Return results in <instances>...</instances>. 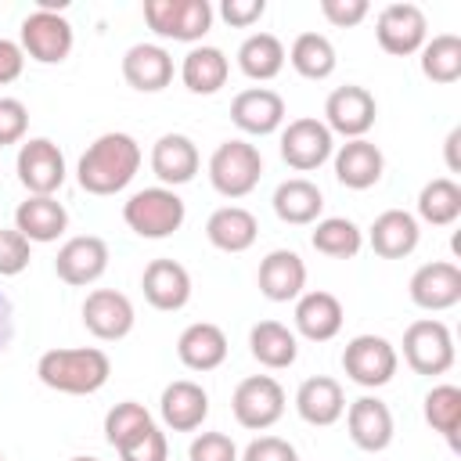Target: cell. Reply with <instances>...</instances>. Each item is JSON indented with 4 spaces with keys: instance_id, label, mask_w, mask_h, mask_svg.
<instances>
[{
    "instance_id": "38",
    "label": "cell",
    "mask_w": 461,
    "mask_h": 461,
    "mask_svg": "<svg viewBox=\"0 0 461 461\" xmlns=\"http://www.w3.org/2000/svg\"><path fill=\"white\" fill-rule=\"evenodd\" d=\"M418 216L432 227H450L461 216V187L450 176H436L418 191Z\"/></svg>"
},
{
    "instance_id": "2",
    "label": "cell",
    "mask_w": 461,
    "mask_h": 461,
    "mask_svg": "<svg viewBox=\"0 0 461 461\" xmlns=\"http://www.w3.org/2000/svg\"><path fill=\"white\" fill-rule=\"evenodd\" d=\"M36 375L47 389L65 396H90L104 389L112 375V360L97 346H72V349H47L36 360Z\"/></svg>"
},
{
    "instance_id": "4",
    "label": "cell",
    "mask_w": 461,
    "mask_h": 461,
    "mask_svg": "<svg viewBox=\"0 0 461 461\" xmlns=\"http://www.w3.org/2000/svg\"><path fill=\"white\" fill-rule=\"evenodd\" d=\"M263 176V155L256 144L230 137L223 144H216V151L209 155V184L216 187V194L223 198H245L256 191Z\"/></svg>"
},
{
    "instance_id": "28",
    "label": "cell",
    "mask_w": 461,
    "mask_h": 461,
    "mask_svg": "<svg viewBox=\"0 0 461 461\" xmlns=\"http://www.w3.org/2000/svg\"><path fill=\"white\" fill-rule=\"evenodd\" d=\"M176 357L191 371H216L227 360V335L212 321H194L176 339Z\"/></svg>"
},
{
    "instance_id": "40",
    "label": "cell",
    "mask_w": 461,
    "mask_h": 461,
    "mask_svg": "<svg viewBox=\"0 0 461 461\" xmlns=\"http://www.w3.org/2000/svg\"><path fill=\"white\" fill-rule=\"evenodd\" d=\"M155 421H151V414H148V407L144 403H137V400H122V403H115L108 414H104V439L115 447V450H122L126 443H133L144 429H151Z\"/></svg>"
},
{
    "instance_id": "6",
    "label": "cell",
    "mask_w": 461,
    "mask_h": 461,
    "mask_svg": "<svg viewBox=\"0 0 461 461\" xmlns=\"http://www.w3.org/2000/svg\"><path fill=\"white\" fill-rule=\"evenodd\" d=\"M400 367V353L389 339L382 335H353L342 349V371L349 382H357L360 389H382L393 382Z\"/></svg>"
},
{
    "instance_id": "18",
    "label": "cell",
    "mask_w": 461,
    "mask_h": 461,
    "mask_svg": "<svg viewBox=\"0 0 461 461\" xmlns=\"http://www.w3.org/2000/svg\"><path fill=\"white\" fill-rule=\"evenodd\" d=\"M346 429H349V439L367 450V454H378L393 443V411L385 400L378 396H357L349 407H346Z\"/></svg>"
},
{
    "instance_id": "15",
    "label": "cell",
    "mask_w": 461,
    "mask_h": 461,
    "mask_svg": "<svg viewBox=\"0 0 461 461\" xmlns=\"http://www.w3.org/2000/svg\"><path fill=\"white\" fill-rule=\"evenodd\" d=\"M411 303L429 310V313H439V310H450L461 303V267L450 263V259H432V263H421L414 274H411Z\"/></svg>"
},
{
    "instance_id": "50",
    "label": "cell",
    "mask_w": 461,
    "mask_h": 461,
    "mask_svg": "<svg viewBox=\"0 0 461 461\" xmlns=\"http://www.w3.org/2000/svg\"><path fill=\"white\" fill-rule=\"evenodd\" d=\"M457 144H461V130H450V137H447V169H450V173L461 169V162H457Z\"/></svg>"
},
{
    "instance_id": "33",
    "label": "cell",
    "mask_w": 461,
    "mask_h": 461,
    "mask_svg": "<svg viewBox=\"0 0 461 461\" xmlns=\"http://www.w3.org/2000/svg\"><path fill=\"white\" fill-rule=\"evenodd\" d=\"M249 349L252 357L270 367V371H281V367H292L295 357H299V339L292 328H285L281 321H259L252 324L249 331Z\"/></svg>"
},
{
    "instance_id": "35",
    "label": "cell",
    "mask_w": 461,
    "mask_h": 461,
    "mask_svg": "<svg viewBox=\"0 0 461 461\" xmlns=\"http://www.w3.org/2000/svg\"><path fill=\"white\" fill-rule=\"evenodd\" d=\"M285 58L292 61V68L303 79H328L335 72V65H339L335 47H331V40L324 32H299Z\"/></svg>"
},
{
    "instance_id": "5",
    "label": "cell",
    "mask_w": 461,
    "mask_h": 461,
    "mask_svg": "<svg viewBox=\"0 0 461 461\" xmlns=\"http://www.w3.org/2000/svg\"><path fill=\"white\" fill-rule=\"evenodd\" d=\"M144 22L162 40L198 43L212 29V4L209 0H144Z\"/></svg>"
},
{
    "instance_id": "43",
    "label": "cell",
    "mask_w": 461,
    "mask_h": 461,
    "mask_svg": "<svg viewBox=\"0 0 461 461\" xmlns=\"http://www.w3.org/2000/svg\"><path fill=\"white\" fill-rule=\"evenodd\" d=\"M187 461H238V447L227 432H202L191 439Z\"/></svg>"
},
{
    "instance_id": "24",
    "label": "cell",
    "mask_w": 461,
    "mask_h": 461,
    "mask_svg": "<svg viewBox=\"0 0 461 461\" xmlns=\"http://www.w3.org/2000/svg\"><path fill=\"white\" fill-rule=\"evenodd\" d=\"M385 173V155L378 151V144H371L367 137L346 140L335 151V180L349 191H367L382 180Z\"/></svg>"
},
{
    "instance_id": "1",
    "label": "cell",
    "mask_w": 461,
    "mask_h": 461,
    "mask_svg": "<svg viewBox=\"0 0 461 461\" xmlns=\"http://www.w3.org/2000/svg\"><path fill=\"white\" fill-rule=\"evenodd\" d=\"M140 144L122 133V130H112V133H101L83 155H79V166H76V180L86 194H119L130 187V180L137 176L140 169Z\"/></svg>"
},
{
    "instance_id": "39",
    "label": "cell",
    "mask_w": 461,
    "mask_h": 461,
    "mask_svg": "<svg viewBox=\"0 0 461 461\" xmlns=\"http://www.w3.org/2000/svg\"><path fill=\"white\" fill-rule=\"evenodd\" d=\"M425 421L432 432H439L450 447H457V429H461V389L443 382L425 393Z\"/></svg>"
},
{
    "instance_id": "10",
    "label": "cell",
    "mask_w": 461,
    "mask_h": 461,
    "mask_svg": "<svg viewBox=\"0 0 461 461\" xmlns=\"http://www.w3.org/2000/svg\"><path fill=\"white\" fill-rule=\"evenodd\" d=\"M378 119V104H375V94L367 86H357V83H346V86H335L324 101V126L331 130V137H346V140H357L364 137Z\"/></svg>"
},
{
    "instance_id": "37",
    "label": "cell",
    "mask_w": 461,
    "mask_h": 461,
    "mask_svg": "<svg viewBox=\"0 0 461 461\" xmlns=\"http://www.w3.org/2000/svg\"><path fill=\"white\" fill-rule=\"evenodd\" d=\"M418 54H421V76L425 79H432L439 86H450L461 79V36L439 32V36L425 40V47Z\"/></svg>"
},
{
    "instance_id": "12",
    "label": "cell",
    "mask_w": 461,
    "mask_h": 461,
    "mask_svg": "<svg viewBox=\"0 0 461 461\" xmlns=\"http://www.w3.org/2000/svg\"><path fill=\"white\" fill-rule=\"evenodd\" d=\"M335 151V137L331 130L313 119V115H299L292 119L285 130H281V158L299 169V173H310V169H321Z\"/></svg>"
},
{
    "instance_id": "20",
    "label": "cell",
    "mask_w": 461,
    "mask_h": 461,
    "mask_svg": "<svg viewBox=\"0 0 461 461\" xmlns=\"http://www.w3.org/2000/svg\"><path fill=\"white\" fill-rule=\"evenodd\" d=\"M198 166H202V158H198V148L187 133H162L151 144V173L158 176L162 187L191 184Z\"/></svg>"
},
{
    "instance_id": "19",
    "label": "cell",
    "mask_w": 461,
    "mask_h": 461,
    "mask_svg": "<svg viewBox=\"0 0 461 461\" xmlns=\"http://www.w3.org/2000/svg\"><path fill=\"white\" fill-rule=\"evenodd\" d=\"M140 288H144V299L155 306V310H166V313H176L191 303V274L184 263L176 259H151L144 267V277H140Z\"/></svg>"
},
{
    "instance_id": "13",
    "label": "cell",
    "mask_w": 461,
    "mask_h": 461,
    "mask_svg": "<svg viewBox=\"0 0 461 461\" xmlns=\"http://www.w3.org/2000/svg\"><path fill=\"white\" fill-rule=\"evenodd\" d=\"M18 180L29 194H54L65 184V155L50 137H32L18 148Z\"/></svg>"
},
{
    "instance_id": "42",
    "label": "cell",
    "mask_w": 461,
    "mask_h": 461,
    "mask_svg": "<svg viewBox=\"0 0 461 461\" xmlns=\"http://www.w3.org/2000/svg\"><path fill=\"white\" fill-rule=\"evenodd\" d=\"M169 457V443H166V432L158 425L144 429L133 443H126L119 450V461H166Z\"/></svg>"
},
{
    "instance_id": "41",
    "label": "cell",
    "mask_w": 461,
    "mask_h": 461,
    "mask_svg": "<svg viewBox=\"0 0 461 461\" xmlns=\"http://www.w3.org/2000/svg\"><path fill=\"white\" fill-rule=\"evenodd\" d=\"M32 259V241L14 230V227H0V277H18Z\"/></svg>"
},
{
    "instance_id": "21",
    "label": "cell",
    "mask_w": 461,
    "mask_h": 461,
    "mask_svg": "<svg viewBox=\"0 0 461 461\" xmlns=\"http://www.w3.org/2000/svg\"><path fill=\"white\" fill-rule=\"evenodd\" d=\"M256 281H259V292L270 303H292L306 288V263L292 249H274V252H267L259 259Z\"/></svg>"
},
{
    "instance_id": "51",
    "label": "cell",
    "mask_w": 461,
    "mask_h": 461,
    "mask_svg": "<svg viewBox=\"0 0 461 461\" xmlns=\"http://www.w3.org/2000/svg\"><path fill=\"white\" fill-rule=\"evenodd\" d=\"M72 461H97V457H90V454H79V457H72Z\"/></svg>"
},
{
    "instance_id": "30",
    "label": "cell",
    "mask_w": 461,
    "mask_h": 461,
    "mask_svg": "<svg viewBox=\"0 0 461 461\" xmlns=\"http://www.w3.org/2000/svg\"><path fill=\"white\" fill-rule=\"evenodd\" d=\"M274 212L281 223H292V227H306V223H317L321 212H324V194L313 180L306 176H292V180H281L274 198H270Z\"/></svg>"
},
{
    "instance_id": "45",
    "label": "cell",
    "mask_w": 461,
    "mask_h": 461,
    "mask_svg": "<svg viewBox=\"0 0 461 461\" xmlns=\"http://www.w3.org/2000/svg\"><path fill=\"white\" fill-rule=\"evenodd\" d=\"M238 461H299V454L281 436H259L238 454Z\"/></svg>"
},
{
    "instance_id": "17",
    "label": "cell",
    "mask_w": 461,
    "mask_h": 461,
    "mask_svg": "<svg viewBox=\"0 0 461 461\" xmlns=\"http://www.w3.org/2000/svg\"><path fill=\"white\" fill-rule=\"evenodd\" d=\"M230 122L249 137H267L285 122V97L270 86H249L230 101Z\"/></svg>"
},
{
    "instance_id": "9",
    "label": "cell",
    "mask_w": 461,
    "mask_h": 461,
    "mask_svg": "<svg viewBox=\"0 0 461 461\" xmlns=\"http://www.w3.org/2000/svg\"><path fill=\"white\" fill-rule=\"evenodd\" d=\"M72 22L65 11H32L22 18V54H29L40 65H61L72 54Z\"/></svg>"
},
{
    "instance_id": "3",
    "label": "cell",
    "mask_w": 461,
    "mask_h": 461,
    "mask_svg": "<svg viewBox=\"0 0 461 461\" xmlns=\"http://www.w3.org/2000/svg\"><path fill=\"white\" fill-rule=\"evenodd\" d=\"M184 216H187V205L184 198L173 191V187H144V191H133L126 202H122V220L126 227L137 234V238H148V241H158V238H169L184 227Z\"/></svg>"
},
{
    "instance_id": "7",
    "label": "cell",
    "mask_w": 461,
    "mask_h": 461,
    "mask_svg": "<svg viewBox=\"0 0 461 461\" xmlns=\"http://www.w3.org/2000/svg\"><path fill=\"white\" fill-rule=\"evenodd\" d=\"M403 360L414 375H447L454 367V335L443 321L421 317L403 331Z\"/></svg>"
},
{
    "instance_id": "25",
    "label": "cell",
    "mask_w": 461,
    "mask_h": 461,
    "mask_svg": "<svg viewBox=\"0 0 461 461\" xmlns=\"http://www.w3.org/2000/svg\"><path fill=\"white\" fill-rule=\"evenodd\" d=\"M342 321H346V313H342L339 295H331V292H324V288L303 292V295L295 299V331H299L303 339H310V342H328V339H335V335L342 331Z\"/></svg>"
},
{
    "instance_id": "49",
    "label": "cell",
    "mask_w": 461,
    "mask_h": 461,
    "mask_svg": "<svg viewBox=\"0 0 461 461\" xmlns=\"http://www.w3.org/2000/svg\"><path fill=\"white\" fill-rule=\"evenodd\" d=\"M11 331H14V317H11V303H7V295L0 292V349H7V342H11Z\"/></svg>"
},
{
    "instance_id": "16",
    "label": "cell",
    "mask_w": 461,
    "mask_h": 461,
    "mask_svg": "<svg viewBox=\"0 0 461 461\" xmlns=\"http://www.w3.org/2000/svg\"><path fill=\"white\" fill-rule=\"evenodd\" d=\"M83 324L94 339L101 342H119L133 331L137 324V313H133V303L115 292V288H94L86 299H83Z\"/></svg>"
},
{
    "instance_id": "14",
    "label": "cell",
    "mask_w": 461,
    "mask_h": 461,
    "mask_svg": "<svg viewBox=\"0 0 461 461\" xmlns=\"http://www.w3.org/2000/svg\"><path fill=\"white\" fill-rule=\"evenodd\" d=\"M108 259L112 256H108L104 238H97V234H76V238H68L58 249L54 274L65 285H72V288H86V285H94L108 270Z\"/></svg>"
},
{
    "instance_id": "48",
    "label": "cell",
    "mask_w": 461,
    "mask_h": 461,
    "mask_svg": "<svg viewBox=\"0 0 461 461\" xmlns=\"http://www.w3.org/2000/svg\"><path fill=\"white\" fill-rule=\"evenodd\" d=\"M25 68V54H22V43L14 40H0V86L14 83Z\"/></svg>"
},
{
    "instance_id": "27",
    "label": "cell",
    "mask_w": 461,
    "mask_h": 461,
    "mask_svg": "<svg viewBox=\"0 0 461 461\" xmlns=\"http://www.w3.org/2000/svg\"><path fill=\"white\" fill-rule=\"evenodd\" d=\"M68 227V212L54 194H29L18 209H14V230H22L32 245H47L58 241Z\"/></svg>"
},
{
    "instance_id": "23",
    "label": "cell",
    "mask_w": 461,
    "mask_h": 461,
    "mask_svg": "<svg viewBox=\"0 0 461 461\" xmlns=\"http://www.w3.org/2000/svg\"><path fill=\"white\" fill-rule=\"evenodd\" d=\"M122 79L140 94H158L173 83V54L158 43H133L122 54Z\"/></svg>"
},
{
    "instance_id": "52",
    "label": "cell",
    "mask_w": 461,
    "mask_h": 461,
    "mask_svg": "<svg viewBox=\"0 0 461 461\" xmlns=\"http://www.w3.org/2000/svg\"><path fill=\"white\" fill-rule=\"evenodd\" d=\"M0 461H4V454H0Z\"/></svg>"
},
{
    "instance_id": "46",
    "label": "cell",
    "mask_w": 461,
    "mask_h": 461,
    "mask_svg": "<svg viewBox=\"0 0 461 461\" xmlns=\"http://www.w3.org/2000/svg\"><path fill=\"white\" fill-rule=\"evenodd\" d=\"M367 0H321V14L335 25V29H353L367 18Z\"/></svg>"
},
{
    "instance_id": "22",
    "label": "cell",
    "mask_w": 461,
    "mask_h": 461,
    "mask_svg": "<svg viewBox=\"0 0 461 461\" xmlns=\"http://www.w3.org/2000/svg\"><path fill=\"white\" fill-rule=\"evenodd\" d=\"M158 414H162L166 429H173V432H194L209 418V393L198 382H191V378H176V382H169L162 389Z\"/></svg>"
},
{
    "instance_id": "29",
    "label": "cell",
    "mask_w": 461,
    "mask_h": 461,
    "mask_svg": "<svg viewBox=\"0 0 461 461\" xmlns=\"http://www.w3.org/2000/svg\"><path fill=\"white\" fill-rule=\"evenodd\" d=\"M295 411H299V418L306 425H317V429L335 425L346 414V393H342V385L335 378L313 375L295 389Z\"/></svg>"
},
{
    "instance_id": "8",
    "label": "cell",
    "mask_w": 461,
    "mask_h": 461,
    "mask_svg": "<svg viewBox=\"0 0 461 461\" xmlns=\"http://www.w3.org/2000/svg\"><path fill=\"white\" fill-rule=\"evenodd\" d=\"M230 411L238 418L241 429L263 432L274 421H281L285 414V389L274 375H249L238 382L234 396H230Z\"/></svg>"
},
{
    "instance_id": "32",
    "label": "cell",
    "mask_w": 461,
    "mask_h": 461,
    "mask_svg": "<svg viewBox=\"0 0 461 461\" xmlns=\"http://www.w3.org/2000/svg\"><path fill=\"white\" fill-rule=\"evenodd\" d=\"M227 76H230L227 54H223L220 47H209V43L191 47V50L184 54V61H180V79H184V86H187L191 94H198V97L216 94V90L227 83Z\"/></svg>"
},
{
    "instance_id": "36",
    "label": "cell",
    "mask_w": 461,
    "mask_h": 461,
    "mask_svg": "<svg viewBox=\"0 0 461 461\" xmlns=\"http://www.w3.org/2000/svg\"><path fill=\"white\" fill-rule=\"evenodd\" d=\"M310 245L328 259H353L364 249V230L346 216H324L313 223Z\"/></svg>"
},
{
    "instance_id": "31",
    "label": "cell",
    "mask_w": 461,
    "mask_h": 461,
    "mask_svg": "<svg viewBox=\"0 0 461 461\" xmlns=\"http://www.w3.org/2000/svg\"><path fill=\"white\" fill-rule=\"evenodd\" d=\"M205 238L220 252H245L259 238V223L245 205H220L205 220Z\"/></svg>"
},
{
    "instance_id": "34",
    "label": "cell",
    "mask_w": 461,
    "mask_h": 461,
    "mask_svg": "<svg viewBox=\"0 0 461 461\" xmlns=\"http://www.w3.org/2000/svg\"><path fill=\"white\" fill-rule=\"evenodd\" d=\"M238 68L249 79H256V83L274 79L285 68V43L274 32H252V36H245L241 47H238Z\"/></svg>"
},
{
    "instance_id": "47",
    "label": "cell",
    "mask_w": 461,
    "mask_h": 461,
    "mask_svg": "<svg viewBox=\"0 0 461 461\" xmlns=\"http://www.w3.org/2000/svg\"><path fill=\"white\" fill-rule=\"evenodd\" d=\"M263 11H267V0H223L220 4V18L227 25H234V29L256 25L263 18Z\"/></svg>"
},
{
    "instance_id": "11",
    "label": "cell",
    "mask_w": 461,
    "mask_h": 461,
    "mask_svg": "<svg viewBox=\"0 0 461 461\" xmlns=\"http://www.w3.org/2000/svg\"><path fill=\"white\" fill-rule=\"evenodd\" d=\"M375 36H378V47L393 58H407V54H418L429 40V22H425V11L418 4H389L378 11V22H375Z\"/></svg>"
},
{
    "instance_id": "44",
    "label": "cell",
    "mask_w": 461,
    "mask_h": 461,
    "mask_svg": "<svg viewBox=\"0 0 461 461\" xmlns=\"http://www.w3.org/2000/svg\"><path fill=\"white\" fill-rule=\"evenodd\" d=\"M29 130V108L18 97H0V148L18 144Z\"/></svg>"
},
{
    "instance_id": "26",
    "label": "cell",
    "mask_w": 461,
    "mask_h": 461,
    "mask_svg": "<svg viewBox=\"0 0 461 461\" xmlns=\"http://www.w3.org/2000/svg\"><path fill=\"white\" fill-rule=\"evenodd\" d=\"M367 241H371L375 256H382V259H403L421 241L418 216H411L407 209H385V212L375 216V223L367 230Z\"/></svg>"
}]
</instances>
